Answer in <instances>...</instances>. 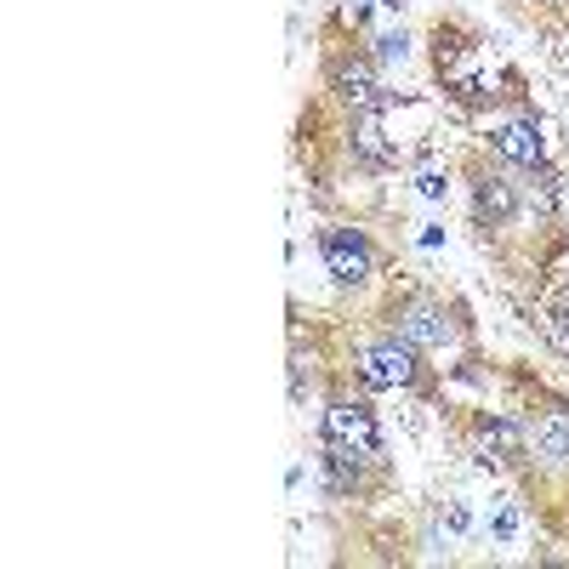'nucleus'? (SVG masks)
I'll return each instance as SVG.
<instances>
[{
  "instance_id": "5",
  "label": "nucleus",
  "mask_w": 569,
  "mask_h": 569,
  "mask_svg": "<svg viewBox=\"0 0 569 569\" xmlns=\"http://www.w3.org/2000/svg\"><path fill=\"white\" fill-rule=\"evenodd\" d=\"M496 149H501L507 160H518V166H541V131H536L530 120H507V126L496 131Z\"/></svg>"
},
{
  "instance_id": "1",
  "label": "nucleus",
  "mask_w": 569,
  "mask_h": 569,
  "mask_svg": "<svg viewBox=\"0 0 569 569\" xmlns=\"http://www.w3.org/2000/svg\"><path fill=\"white\" fill-rule=\"evenodd\" d=\"M325 445L342 450V456H353V461L365 467V461H376V450H382V433H376V421H370L365 405L337 399V405L325 410Z\"/></svg>"
},
{
  "instance_id": "8",
  "label": "nucleus",
  "mask_w": 569,
  "mask_h": 569,
  "mask_svg": "<svg viewBox=\"0 0 569 569\" xmlns=\"http://www.w3.org/2000/svg\"><path fill=\"white\" fill-rule=\"evenodd\" d=\"M342 91H348V103H376V74H370V63H348V69H342Z\"/></svg>"
},
{
  "instance_id": "10",
  "label": "nucleus",
  "mask_w": 569,
  "mask_h": 569,
  "mask_svg": "<svg viewBox=\"0 0 569 569\" xmlns=\"http://www.w3.org/2000/svg\"><path fill=\"white\" fill-rule=\"evenodd\" d=\"M490 445L512 456V450H518V427H507V421H490V427H485V450H490Z\"/></svg>"
},
{
  "instance_id": "3",
  "label": "nucleus",
  "mask_w": 569,
  "mask_h": 569,
  "mask_svg": "<svg viewBox=\"0 0 569 569\" xmlns=\"http://www.w3.org/2000/svg\"><path fill=\"white\" fill-rule=\"evenodd\" d=\"M325 268L337 273L342 284H359L370 273V240L353 233V228H330L325 233Z\"/></svg>"
},
{
  "instance_id": "7",
  "label": "nucleus",
  "mask_w": 569,
  "mask_h": 569,
  "mask_svg": "<svg viewBox=\"0 0 569 569\" xmlns=\"http://www.w3.org/2000/svg\"><path fill=\"white\" fill-rule=\"evenodd\" d=\"M541 450L552 456V461H569V410H552L547 421H541Z\"/></svg>"
},
{
  "instance_id": "6",
  "label": "nucleus",
  "mask_w": 569,
  "mask_h": 569,
  "mask_svg": "<svg viewBox=\"0 0 569 569\" xmlns=\"http://www.w3.org/2000/svg\"><path fill=\"white\" fill-rule=\"evenodd\" d=\"M512 206H518V200H512V188H507L501 177H485V182H479V217H485V222H507Z\"/></svg>"
},
{
  "instance_id": "4",
  "label": "nucleus",
  "mask_w": 569,
  "mask_h": 569,
  "mask_svg": "<svg viewBox=\"0 0 569 569\" xmlns=\"http://www.w3.org/2000/svg\"><path fill=\"white\" fill-rule=\"evenodd\" d=\"M399 337H405L410 348H445L456 330H450L445 308H405V313H399Z\"/></svg>"
},
{
  "instance_id": "9",
  "label": "nucleus",
  "mask_w": 569,
  "mask_h": 569,
  "mask_svg": "<svg viewBox=\"0 0 569 569\" xmlns=\"http://www.w3.org/2000/svg\"><path fill=\"white\" fill-rule=\"evenodd\" d=\"M359 149H365V160H388V142H382L376 120H359Z\"/></svg>"
},
{
  "instance_id": "11",
  "label": "nucleus",
  "mask_w": 569,
  "mask_h": 569,
  "mask_svg": "<svg viewBox=\"0 0 569 569\" xmlns=\"http://www.w3.org/2000/svg\"><path fill=\"white\" fill-rule=\"evenodd\" d=\"M405 46H410L405 34H388V40H382V63H393V58H405Z\"/></svg>"
},
{
  "instance_id": "2",
  "label": "nucleus",
  "mask_w": 569,
  "mask_h": 569,
  "mask_svg": "<svg viewBox=\"0 0 569 569\" xmlns=\"http://www.w3.org/2000/svg\"><path fill=\"white\" fill-rule=\"evenodd\" d=\"M359 376L365 388H410L416 382V353L405 337H388V342H370L359 353Z\"/></svg>"
}]
</instances>
